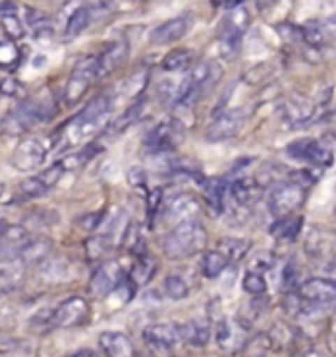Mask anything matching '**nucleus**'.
Returning a JSON list of instances; mask_svg holds the SVG:
<instances>
[{"label":"nucleus","mask_w":336,"mask_h":357,"mask_svg":"<svg viewBox=\"0 0 336 357\" xmlns=\"http://www.w3.org/2000/svg\"><path fill=\"white\" fill-rule=\"evenodd\" d=\"M204 243H206V229L200 225V221H186L170 229V233L164 237L163 249L170 261H182L202 251Z\"/></svg>","instance_id":"nucleus-1"},{"label":"nucleus","mask_w":336,"mask_h":357,"mask_svg":"<svg viewBox=\"0 0 336 357\" xmlns=\"http://www.w3.org/2000/svg\"><path fill=\"white\" fill-rule=\"evenodd\" d=\"M221 77V68L218 63H200L196 66L192 73L188 75V79L184 81V85L178 89V93L174 95V105L178 109H190L206 95L212 91L218 81Z\"/></svg>","instance_id":"nucleus-2"},{"label":"nucleus","mask_w":336,"mask_h":357,"mask_svg":"<svg viewBox=\"0 0 336 357\" xmlns=\"http://www.w3.org/2000/svg\"><path fill=\"white\" fill-rule=\"evenodd\" d=\"M111 111V97L109 95H97L89 103L85 105L80 115L75 116L68 127V139L71 142H78L82 139H89L93 137L99 128L103 127L107 121V115Z\"/></svg>","instance_id":"nucleus-3"},{"label":"nucleus","mask_w":336,"mask_h":357,"mask_svg":"<svg viewBox=\"0 0 336 357\" xmlns=\"http://www.w3.org/2000/svg\"><path fill=\"white\" fill-rule=\"evenodd\" d=\"M305 253L323 271L336 268V231L314 225L305 237Z\"/></svg>","instance_id":"nucleus-4"},{"label":"nucleus","mask_w":336,"mask_h":357,"mask_svg":"<svg viewBox=\"0 0 336 357\" xmlns=\"http://www.w3.org/2000/svg\"><path fill=\"white\" fill-rule=\"evenodd\" d=\"M52 111L48 109L46 103H40V101H32V99H26L22 103H18L16 109H12L10 113L6 115L2 128L10 135H18L24 132L28 128L36 127V125H42L52 119Z\"/></svg>","instance_id":"nucleus-5"},{"label":"nucleus","mask_w":336,"mask_h":357,"mask_svg":"<svg viewBox=\"0 0 336 357\" xmlns=\"http://www.w3.org/2000/svg\"><path fill=\"white\" fill-rule=\"evenodd\" d=\"M305 199H307V188L289 180V182H283L271 190L267 206H269V211L273 218L281 219L295 215V211L301 209Z\"/></svg>","instance_id":"nucleus-6"},{"label":"nucleus","mask_w":336,"mask_h":357,"mask_svg":"<svg viewBox=\"0 0 336 357\" xmlns=\"http://www.w3.org/2000/svg\"><path fill=\"white\" fill-rule=\"evenodd\" d=\"M97 58L93 56H87V58H82L75 68L71 70L70 77L66 81V87H64V103L78 105L82 101V97L85 93L89 91V87L93 85V81L97 79Z\"/></svg>","instance_id":"nucleus-7"},{"label":"nucleus","mask_w":336,"mask_h":357,"mask_svg":"<svg viewBox=\"0 0 336 357\" xmlns=\"http://www.w3.org/2000/svg\"><path fill=\"white\" fill-rule=\"evenodd\" d=\"M245 121H247L245 109H242V107L228 109L210 123L208 130H206V139L210 142H226V140L235 139L242 132Z\"/></svg>","instance_id":"nucleus-8"},{"label":"nucleus","mask_w":336,"mask_h":357,"mask_svg":"<svg viewBox=\"0 0 336 357\" xmlns=\"http://www.w3.org/2000/svg\"><path fill=\"white\" fill-rule=\"evenodd\" d=\"M285 154L293 160L307 162V164L319 166V168L333 164V150L316 139L295 140L285 149Z\"/></svg>","instance_id":"nucleus-9"},{"label":"nucleus","mask_w":336,"mask_h":357,"mask_svg":"<svg viewBox=\"0 0 336 357\" xmlns=\"http://www.w3.org/2000/svg\"><path fill=\"white\" fill-rule=\"evenodd\" d=\"M297 294H299L309 306H314V308L330 306V304H335L336 302V282L335 280H330V278H307L305 282L299 284Z\"/></svg>","instance_id":"nucleus-10"},{"label":"nucleus","mask_w":336,"mask_h":357,"mask_svg":"<svg viewBox=\"0 0 336 357\" xmlns=\"http://www.w3.org/2000/svg\"><path fill=\"white\" fill-rule=\"evenodd\" d=\"M87 316H89V304L85 302V298L71 296L54 308V314H52L54 330L56 328H66V330L78 328L87 320Z\"/></svg>","instance_id":"nucleus-11"},{"label":"nucleus","mask_w":336,"mask_h":357,"mask_svg":"<svg viewBox=\"0 0 336 357\" xmlns=\"http://www.w3.org/2000/svg\"><path fill=\"white\" fill-rule=\"evenodd\" d=\"M123 278H125L123 266L119 265L117 261H107L103 265L97 266V271L93 273L92 282H89L92 294L97 296V298H107L121 284Z\"/></svg>","instance_id":"nucleus-12"},{"label":"nucleus","mask_w":336,"mask_h":357,"mask_svg":"<svg viewBox=\"0 0 336 357\" xmlns=\"http://www.w3.org/2000/svg\"><path fill=\"white\" fill-rule=\"evenodd\" d=\"M192 26H194V18L190 14H180L176 18H170L166 22L159 24L151 32V42L154 46L176 44L192 30Z\"/></svg>","instance_id":"nucleus-13"},{"label":"nucleus","mask_w":336,"mask_h":357,"mask_svg":"<svg viewBox=\"0 0 336 357\" xmlns=\"http://www.w3.org/2000/svg\"><path fill=\"white\" fill-rule=\"evenodd\" d=\"M30 233L22 225H2L0 227V261L18 259L24 247L30 241Z\"/></svg>","instance_id":"nucleus-14"},{"label":"nucleus","mask_w":336,"mask_h":357,"mask_svg":"<svg viewBox=\"0 0 336 357\" xmlns=\"http://www.w3.org/2000/svg\"><path fill=\"white\" fill-rule=\"evenodd\" d=\"M46 154V146H44L40 140H22V142L16 146V150H14L12 162H14V166H16L18 170H22V172H32V170H38V168L44 164Z\"/></svg>","instance_id":"nucleus-15"},{"label":"nucleus","mask_w":336,"mask_h":357,"mask_svg":"<svg viewBox=\"0 0 336 357\" xmlns=\"http://www.w3.org/2000/svg\"><path fill=\"white\" fill-rule=\"evenodd\" d=\"M316 109L319 107L305 97H291L279 107V115L291 127H299V125L313 121L316 116Z\"/></svg>","instance_id":"nucleus-16"},{"label":"nucleus","mask_w":336,"mask_h":357,"mask_svg":"<svg viewBox=\"0 0 336 357\" xmlns=\"http://www.w3.org/2000/svg\"><path fill=\"white\" fill-rule=\"evenodd\" d=\"M249 326H245L240 318L235 320H221L216 330V342L224 351H240L247 340Z\"/></svg>","instance_id":"nucleus-17"},{"label":"nucleus","mask_w":336,"mask_h":357,"mask_svg":"<svg viewBox=\"0 0 336 357\" xmlns=\"http://www.w3.org/2000/svg\"><path fill=\"white\" fill-rule=\"evenodd\" d=\"M143 340L154 349H173L182 342V330L176 324H151L145 328Z\"/></svg>","instance_id":"nucleus-18"},{"label":"nucleus","mask_w":336,"mask_h":357,"mask_svg":"<svg viewBox=\"0 0 336 357\" xmlns=\"http://www.w3.org/2000/svg\"><path fill=\"white\" fill-rule=\"evenodd\" d=\"M263 188L255 182V178H240L228 188V202L235 209H247L261 197Z\"/></svg>","instance_id":"nucleus-19"},{"label":"nucleus","mask_w":336,"mask_h":357,"mask_svg":"<svg viewBox=\"0 0 336 357\" xmlns=\"http://www.w3.org/2000/svg\"><path fill=\"white\" fill-rule=\"evenodd\" d=\"M198 213H200V204L194 196L190 194H180L166 204L164 215L174 221V225L178 223H186V221H198Z\"/></svg>","instance_id":"nucleus-20"},{"label":"nucleus","mask_w":336,"mask_h":357,"mask_svg":"<svg viewBox=\"0 0 336 357\" xmlns=\"http://www.w3.org/2000/svg\"><path fill=\"white\" fill-rule=\"evenodd\" d=\"M73 277H75L73 265L64 257H50L40 265V278L48 284H61Z\"/></svg>","instance_id":"nucleus-21"},{"label":"nucleus","mask_w":336,"mask_h":357,"mask_svg":"<svg viewBox=\"0 0 336 357\" xmlns=\"http://www.w3.org/2000/svg\"><path fill=\"white\" fill-rule=\"evenodd\" d=\"M99 347L105 357H135L133 342L121 332H103L99 335Z\"/></svg>","instance_id":"nucleus-22"},{"label":"nucleus","mask_w":336,"mask_h":357,"mask_svg":"<svg viewBox=\"0 0 336 357\" xmlns=\"http://www.w3.org/2000/svg\"><path fill=\"white\" fill-rule=\"evenodd\" d=\"M131 54V46L127 42H113L105 47L103 54L97 58V75H105V73H111L117 70Z\"/></svg>","instance_id":"nucleus-23"},{"label":"nucleus","mask_w":336,"mask_h":357,"mask_svg":"<svg viewBox=\"0 0 336 357\" xmlns=\"http://www.w3.org/2000/svg\"><path fill=\"white\" fill-rule=\"evenodd\" d=\"M52 241L48 237H30L28 245L24 247V251L20 253V261L24 266H40L44 261H48L52 257Z\"/></svg>","instance_id":"nucleus-24"},{"label":"nucleus","mask_w":336,"mask_h":357,"mask_svg":"<svg viewBox=\"0 0 336 357\" xmlns=\"http://www.w3.org/2000/svg\"><path fill=\"white\" fill-rule=\"evenodd\" d=\"M145 149L152 154H163L174 149V127L170 123H161L152 128L145 140Z\"/></svg>","instance_id":"nucleus-25"},{"label":"nucleus","mask_w":336,"mask_h":357,"mask_svg":"<svg viewBox=\"0 0 336 357\" xmlns=\"http://www.w3.org/2000/svg\"><path fill=\"white\" fill-rule=\"evenodd\" d=\"M302 229L301 215H289V218L275 219V223L269 227L271 237H275L277 241H295L299 237Z\"/></svg>","instance_id":"nucleus-26"},{"label":"nucleus","mask_w":336,"mask_h":357,"mask_svg":"<svg viewBox=\"0 0 336 357\" xmlns=\"http://www.w3.org/2000/svg\"><path fill=\"white\" fill-rule=\"evenodd\" d=\"M26 277V266L20 259L0 261V292L16 288Z\"/></svg>","instance_id":"nucleus-27"},{"label":"nucleus","mask_w":336,"mask_h":357,"mask_svg":"<svg viewBox=\"0 0 336 357\" xmlns=\"http://www.w3.org/2000/svg\"><path fill=\"white\" fill-rule=\"evenodd\" d=\"M180 330H182V342L194 347L206 346L210 342V335H212V328L204 320H194V322L184 324V326H180Z\"/></svg>","instance_id":"nucleus-28"},{"label":"nucleus","mask_w":336,"mask_h":357,"mask_svg":"<svg viewBox=\"0 0 336 357\" xmlns=\"http://www.w3.org/2000/svg\"><path fill=\"white\" fill-rule=\"evenodd\" d=\"M204 194H206V202L208 206L216 213H221L226 206H228V185L220 178H212L204 184Z\"/></svg>","instance_id":"nucleus-29"},{"label":"nucleus","mask_w":336,"mask_h":357,"mask_svg":"<svg viewBox=\"0 0 336 357\" xmlns=\"http://www.w3.org/2000/svg\"><path fill=\"white\" fill-rule=\"evenodd\" d=\"M269 342H271V347L275 349H289V347L295 346L297 342V335H299V330L293 328L289 324L277 322L273 324L271 332H269Z\"/></svg>","instance_id":"nucleus-30"},{"label":"nucleus","mask_w":336,"mask_h":357,"mask_svg":"<svg viewBox=\"0 0 336 357\" xmlns=\"http://www.w3.org/2000/svg\"><path fill=\"white\" fill-rule=\"evenodd\" d=\"M92 20L93 6H80V8H75L73 14L70 16V20H68V26H66V38H68V40H73V38H78L80 34H83V32L89 28Z\"/></svg>","instance_id":"nucleus-31"},{"label":"nucleus","mask_w":336,"mask_h":357,"mask_svg":"<svg viewBox=\"0 0 336 357\" xmlns=\"http://www.w3.org/2000/svg\"><path fill=\"white\" fill-rule=\"evenodd\" d=\"M249 249H251V243L247 241V239L226 237V239H221L216 251H220L230 263H235V261H242L245 255L249 253Z\"/></svg>","instance_id":"nucleus-32"},{"label":"nucleus","mask_w":336,"mask_h":357,"mask_svg":"<svg viewBox=\"0 0 336 357\" xmlns=\"http://www.w3.org/2000/svg\"><path fill=\"white\" fill-rule=\"evenodd\" d=\"M230 266V261L220 251H206L202 257V275L208 278H218Z\"/></svg>","instance_id":"nucleus-33"},{"label":"nucleus","mask_w":336,"mask_h":357,"mask_svg":"<svg viewBox=\"0 0 336 357\" xmlns=\"http://www.w3.org/2000/svg\"><path fill=\"white\" fill-rule=\"evenodd\" d=\"M194 61V52L186 50V47H178L170 52L166 58L163 59V70L164 71H182L188 70Z\"/></svg>","instance_id":"nucleus-34"},{"label":"nucleus","mask_w":336,"mask_h":357,"mask_svg":"<svg viewBox=\"0 0 336 357\" xmlns=\"http://www.w3.org/2000/svg\"><path fill=\"white\" fill-rule=\"evenodd\" d=\"M147 83H149V70H147V68H139V70L133 71L127 79L123 81L121 93H123L125 97H137V95H140V93L145 91Z\"/></svg>","instance_id":"nucleus-35"},{"label":"nucleus","mask_w":336,"mask_h":357,"mask_svg":"<svg viewBox=\"0 0 336 357\" xmlns=\"http://www.w3.org/2000/svg\"><path fill=\"white\" fill-rule=\"evenodd\" d=\"M95 154H97V149H95V146H85V149L80 150V152H75V154H68V156H64V158L58 162V166L64 170V174L73 172V170H80V168H83L87 162L92 160Z\"/></svg>","instance_id":"nucleus-36"},{"label":"nucleus","mask_w":336,"mask_h":357,"mask_svg":"<svg viewBox=\"0 0 336 357\" xmlns=\"http://www.w3.org/2000/svg\"><path fill=\"white\" fill-rule=\"evenodd\" d=\"M26 12H28L26 14V20H28V26L32 28L34 36H38V38H48V36L54 34V24H52L48 14L32 10V8H28Z\"/></svg>","instance_id":"nucleus-37"},{"label":"nucleus","mask_w":336,"mask_h":357,"mask_svg":"<svg viewBox=\"0 0 336 357\" xmlns=\"http://www.w3.org/2000/svg\"><path fill=\"white\" fill-rule=\"evenodd\" d=\"M271 342L267 334H255L254 337L245 340L244 347L240 349L244 357H267V354L271 351Z\"/></svg>","instance_id":"nucleus-38"},{"label":"nucleus","mask_w":336,"mask_h":357,"mask_svg":"<svg viewBox=\"0 0 336 357\" xmlns=\"http://www.w3.org/2000/svg\"><path fill=\"white\" fill-rule=\"evenodd\" d=\"M0 18H2V28H4V34L10 38V42H16V40L24 38L26 30H24L22 20L18 18V12L16 10L2 12V14H0Z\"/></svg>","instance_id":"nucleus-39"},{"label":"nucleus","mask_w":336,"mask_h":357,"mask_svg":"<svg viewBox=\"0 0 336 357\" xmlns=\"http://www.w3.org/2000/svg\"><path fill=\"white\" fill-rule=\"evenodd\" d=\"M18 322V306L0 292V330H10Z\"/></svg>","instance_id":"nucleus-40"},{"label":"nucleus","mask_w":336,"mask_h":357,"mask_svg":"<svg viewBox=\"0 0 336 357\" xmlns=\"http://www.w3.org/2000/svg\"><path fill=\"white\" fill-rule=\"evenodd\" d=\"M164 292L173 300H184L190 294V287L180 275H168L164 278Z\"/></svg>","instance_id":"nucleus-41"},{"label":"nucleus","mask_w":336,"mask_h":357,"mask_svg":"<svg viewBox=\"0 0 336 357\" xmlns=\"http://www.w3.org/2000/svg\"><path fill=\"white\" fill-rule=\"evenodd\" d=\"M18 63H20V50H18V46L10 40L0 42V68L2 70H14Z\"/></svg>","instance_id":"nucleus-42"},{"label":"nucleus","mask_w":336,"mask_h":357,"mask_svg":"<svg viewBox=\"0 0 336 357\" xmlns=\"http://www.w3.org/2000/svg\"><path fill=\"white\" fill-rule=\"evenodd\" d=\"M281 287L287 292H293L295 287L299 288V266L295 263V259H289L281 268Z\"/></svg>","instance_id":"nucleus-43"},{"label":"nucleus","mask_w":336,"mask_h":357,"mask_svg":"<svg viewBox=\"0 0 336 357\" xmlns=\"http://www.w3.org/2000/svg\"><path fill=\"white\" fill-rule=\"evenodd\" d=\"M244 290L251 296H263L267 292V280L263 275L247 271L244 277Z\"/></svg>","instance_id":"nucleus-44"},{"label":"nucleus","mask_w":336,"mask_h":357,"mask_svg":"<svg viewBox=\"0 0 336 357\" xmlns=\"http://www.w3.org/2000/svg\"><path fill=\"white\" fill-rule=\"evenodd\" d=\"M52 314H54V308H42V310H38L30 318V328L36 330V332H40V334H44V332H52L54 330V322H52Z\"/></svg>","instance_id":"nucleus-45"},{"label":"nucleus","mask_w":336,"mask_h":357,"mask_svg":"<svg viewBox=\"0 0 336 357\" xmlns=\"http://www.w3.org/2000/svg\"><path fill=\"white\" fill-rule=\"evenodd\" d=\"M139 113H140V103L133 105L131 109H127V111H125V113L119 116L115 123L111 125V130H113V132H123V130H125V128H127L129 125L139 116Z\"/></svg>","instance_id":"nucleus-46"},{"label":"nucleus","mask_w":336,"mask_h":357,"mask_svg":"<svg viewBox=\"0 0 336 357\" xmlns=\"http://www.w3.org/2000/svg\"><path fill=\"white\" fill-rule=\"evenodd\" d=\"M20 190H22L24 194L28 197H40L48 194L50 190H48L46 185L42 184L40 180H38V176H32V178H26L20 185Z\"/></svg>","instance_id":"nucleus-47"},{"label":"nucleus","mask_w":336,"mask_h":357,"mask_svg":"<svg viewBox=\"0 0 336 357\" xmlns=\"http://www.w3.org/2000/svg\"><path fill=\"white\" fill-rule=\"evenodd\" d=\"M271 266H273V257L269 253H259L254 261H251L249 271H251V273H257V275H263V273H267Z\"/></svg>","instance_id":"nucleus-48"},{"label":"nucleus","mask_w":336,"mask_h":357,"mask_svg":"<svg viewBox=\"0 0 336 357\" xmlns=\"http://www.w3.org/2000/svg\"><path fill=\"white\" fill-rule=\"evenodd\" d=\"M277 32L287 42H302V34H301V26H293V24H281V26H277Z\"/></svg>","instance_id":"nucleus-49"},{"label":"nucleus","mask_w":336,"mask_h":357,"mask_svg":"<svg viewBox=\"0 0 336 357\" xmlns=\"http://www.w3.org/2000/svg\"><path fill=\"white\" fill-rule=\"evenodd\" d=\"M105 218V211H95V213H87V215H83L80 218V227H83L85 231H95L97 229V225L103 221Z\"/></svg>","instance_id":"nucleus-50"},{"label":"nucleus","mask_w":336,"mask_h":357,"mask_svg":"<svg viewBox=\"0 0 336 357\" xmlns=\"http://www.w3.org/2000/svg\"><path fill=\"white\" fill-rule=\"evenodd\" d=\"M4 357H40L38 356V351H36L34 347H30L28 344H20V346H14L6 354Z\"/></svg>","instance_id":"nucleus-51"},{"label":"nucleus","mask_w":336,"mask_h":357,"mask_svg":"<svg viewBox=\"0 0 336 357\" xmlns=\"http://www.w3.org/2000/svg\"><path fill=\"white\" fill-rule=\"evenodd\" d=\"M20 93H24L22 85L16 83L14 79H6L0 83V95H12V97H18Z\"/></svg>","instance_id":"nucleus-52"},{"label":"nucleus","mask_w":336,"mask_h":357,"mask_svg":"<svg viewBox=\"0 0 336 357\" xmlns=\"http://www.w3.org/2000/svg\"><path fill=\"white\" fill-rule=\"evenodd\" d=\"M326 346L330 349V354L336 356V314L330 318L328 328H326Z\"/></svg>","instance_id":"nucleus-53"},{"label":"nucleus","mask_w":336,"mask_h":357,"mask_svg":"<svg viewBox=\"0 0 336 357\" xmlns=\"http://www.w3.org/2000/svg\"><path fill=\"white\" fill-rule=\"evenodd\" d=\"M127 180L135 185V188H140V185L147 184V174H145L143 168H131L127 174Z\"/></svg>","instance_id":"nucleus-54"},{"label":"nucleus","mask_w":336,"mask_h":357,"mask_svg":"<svg viewBox=\"0 0 336 357\" xmlns=\"http://www.w3.org/2000/svg\"><path fill=\"white\" fill-rule=\"evenodd\" d=\"M299 357H326L321 349H316V347H311V349H307V351H302Z\"/></svg>","instance_id":"nucleus-55"},{"label":"nucleus","mask_w":336,"mask_h":357,"mask_svg":"<svg viewBox=\"0 0 336 357\" xmlns=\"http://www.w3.org/2000/svg\"><path fill=\"white\" fill-rule=\"evenodd\" d=\"M70 357H97V356H95V351H93V349H78V351H73Z\"/></svg>","instance_id":"nucleus-56"}]
</instances>
